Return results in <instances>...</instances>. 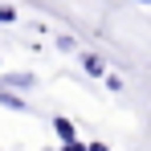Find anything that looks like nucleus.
<instances>
[{
	"mask_svg": "<svg viewBox=\"0 0 151 151\" xmlns=\"http://www.w3.org/2000/svg\"><path fill=\"white\" fill-rule=\"evenodd\" d=\"M53 127H57V135H61L65 143H74V123H70V119H53Z\"/></svg>",
	"mask_w": 151,
	"mask_h": 151,
	"instance_id": "nucleus-1",
	"label": "nucleus"
},
{
	"mask_svg": "<svg viewBox=\"0 0 151 151\" xmlns=\"http://www.w3.org/2000/svg\"><path fill=\"white\" fill-rule=\"evenodd\" d=\"M61 151H86V147H82V143H65Z\"/></svg>",
	"mask_w": 151,
	"mask_h": 151,
	"instance_id": "nucleus-3",
	"label": "nucleus"
},
{
	"mask_svg": "<svg viewBox=\"0 0 151 151\" xmlns=\"http://www.w3.org/2000/svg\"><path fill=\"white\" fill-rule=\"evenodd\" d=\"M0 102H4V106H12V110H25V102H21V98H12L8 90H0Z\"/></svg>",
	"mask_w": 151,
	"mask_h": 151,
	"instance_id": "nucleus-2",
	"label": "nucleus"
},
{
	"mask_svg": "<svg viewBox=\"0 0 151 151\" xmlns=\"http://www.w3.org/2000/svg\"><path fill=\"white\" fill-rule=\"evenodd\" d=\"M86 151H106V143H90V147H86Z\"/></svg>",
	"mask_w": 151,
	"mask_h": 151,
	"instance_id": "nucleus-4",
	"label": "nucleus"
}]
</instances>
